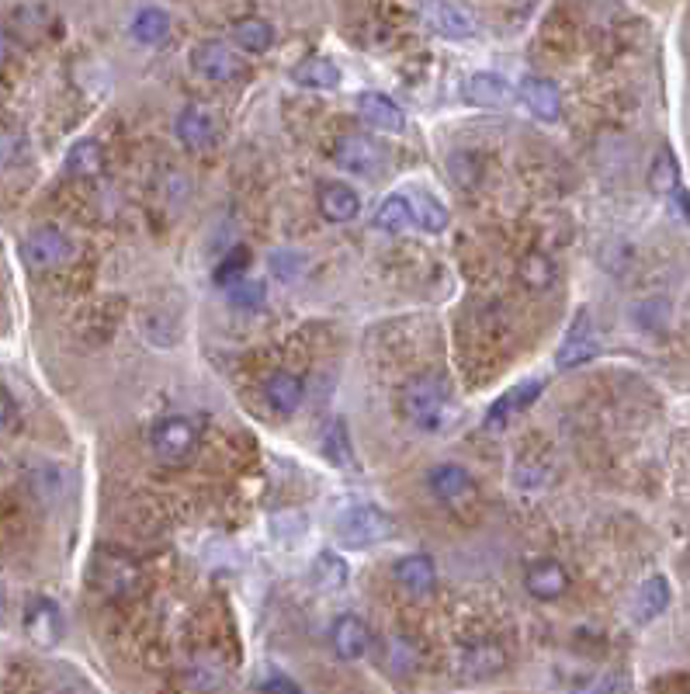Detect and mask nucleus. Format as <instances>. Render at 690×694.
<instances>
[{"label": "nucleus", "instance_id": "nucleus-1", "mask_svg": "<svg viewBox=\"0 0 690 694\" xmlns=\"http://www.w3.org/2000/svg\"><path fill=\"white\" fill-rule=\"evenodd\" d=\"M452 400V382L441 372H420L403 382L399 389V414H403L413 427L434 430L444 421V410Z\"/></svg>", "mask_w": 690, "mask_h": 694}, {"label": "nucleus", "instance_id": "nucleus-2", "mask_svg": "<svg viewBox=\"0 0 690 694\" xmlns=\"http://www.w3.org/2000/svg\"><path fill=\"white\" fill-rule=\"evenodd\" d=\"M333 531H337V541H344V546H350V549H368V546H382V541L392 538L396 520L382 507L358 504V507H347L337 517Z\"/></svg>", "mask_w": 690, "mask_h": 694}, {"label": "nucleus", "instance_id": "nucleus-3", "mask_svg": "<svg viewBox=\"0 0 690 694\" xmlns=\"http://www.w3.org/2000/svg\"><path fill=\"white\" fill-rule=\"evenodd\" d=\"M94 587L108 597H125L140 587V580H143V570H140V562L125 556L122 549H101L94 556Z\"/></svg>", "mask_w": 690, "mask_h": 694}, {"label": "nucleus", "instance_id": "nucleus-4", "mask_svg": "<svg viewBox=\"0 0 690 694\" xmlns=\"http://www.w3.org/2000/svg\"><path fill=\"white\" fill-rule=\"evenodd\" d=\"M194 441H198L194 424L185 421V417H167V421H160L157 427H153V434H149V445H153V451H157V459L164 466L185 462L188 455L194 451Z\"/></svg>", "mask_w": 690, "mask_h": 694}, {"label": "nucleus", "instance_id": "nucleus-5", "mask_svg": "<svg viewBox=\"0 0 690 694\" xmlns=\"http://www.w3.org/2000/svg\"><path fill=\"white\" fill-rule=\"evenodd\" d=\"M70 254H74V240L59 226H38L25 240V260L35 271L59 268L70 260Z\"/></svg>", "mask_w": 690, "mask_h": 694}, {"label": "nucleus", "instance_id": "nucleus-6", "mask_svg": "<svg viewBox=\"0 0 690 694\" xmlns=\"http://www.w3.org/2000/svg\"><path fill=\"white\" fill-rule=\"evenodd\" d=\"M191 67L202 74L212 83H226L233 77H240V56L226 46L222 38H205L191 49Z\"/></svg>", "mask_w": 690, "mask_h": 694}, {"label": "nucleus", "instance_id": "nucleus-7", "mask_svg": "<svg viewBox=\"0 0 690 694\" xmlns=\"http://www.w3.org/2000/svg\"><path fill=\"white\" fill-rule=\"evenodd\" d=\"M219 136H222L219 119L202 104L185 108L181 119H177V139H181L191 154H205V149L219 146Z\"/></svg>", "mask_w": 690, "mask_h": 694}, {"label": "nucleus", "instance_id": "nucleus-8", "mask_svg": "<svg viewBox=\"0 0 690 694\" xmlns=\"http://www.w3.org/2000/svg\"><path fill=\"white\" fill-rule=\"evenodd\" d=\"M333 160H337L350 174L371 178V174L382 170L386 154H382V146H378L375 139H368V136H344L337 146H333Z\"/></svg>", "mask_w": 690, "mask_h": 694}, {"label": "nucleus", "instance_id": "nucleus-9", "mask_svg": "<svg viewBox=\"0 0 690 694\" xmlns=\"http://www.w3.org/2000/svg\"><path fill=\"white\" fill-rule=\"evenodd\" d=\"M461 98L486 112H500L510 101H518V87H510L500 74H472L461 83Z\"/></svg>", "mask_w": 690, "mask_h": 694}, {"label": "nucleus", "instance_id": "nucleus-10", "mask_svg": "<svg viewBox=\"0 0 690 694\" xmlns=\"http://www.w3.org/2000/svg\"><path fill=\"white\" fill-rule=\"evenodd\" d=\"M518 101L542 122H559V115H563L559 87H555L552 80H545V77H524L521 87H518Z\"/></svg>", "mask_w": 690, "mask_h": 694}, {"label": "nucleus", "instance_id": "nucleus-11", "mask_svg": "<svg viewBox=\"0 0 690 694\" xmlns=\"http://www.w3.org/2000/svg\"><path fill=\"white\" fill-rule=\"evenodd\" d=\"M458 667L469 681H486V678H497L507 667V653H503V646L493 642V639H476L461 649Z\"/></svg>", "mask_w": 690, "mask_h": 694}, {"label": "nucleus", "instance_id": "nucleus-12", "mask_svg": "<svg viewBox=\"0 0 690 694\" xmlns=\"http://www.w3.org/2000/svg\"><path fill=\"white\" fill-rule=\"evenodd\" d=\"M524 587H527L531 597H538V601H559V597L569 594V570L555 559L531 562L527 573H524Z\"/></svg>", "mask_w": 690, "mask_h": 694}, {"label": "nucleus", "instance_id": "nucleus-13", "mask_svg": "<svg viewBox=\"0 0 690 694\" xmlns=\"http://www.w3.org/2000/svg\"><path fill=\"white\" fill-rule=\"evenodd\" d=\"M542 389H545V385H542L538 379L514 385L507 396H500L493 406H489V414H486V430H503L510 421H514L518 414H524V410L542 396Z\"/></svg>", "mask_w": 690, "mask_h": 694}, {"label": "nucleus", "instance_id": "nucleus-14", "mask_svg": "<svg viewBox=\"0 0 690 694\" xmlns=\"http://www.w3.org/2000/svg\"><path fill=\"white\" fill-rule=\"evenodd\" d=\"M330 639H333V649H337V657L350 663V660H361L368 653L371 628L358 615H341L330 628Z\"/></svg>", "mask_w": 690, "mask_h": 694}, {"label": "nucleus", "instance_id": "nucleus-15", "mask_svg": "<svg viewBox=\"0 0 690 694\" xmlns=\"http://www.w3.org/2000/svg\"><path fill=\"white\" fill-rule=\"evenodd\" d=\"M25 636H29L35 646H53V642L63 636V615H59L56 601H49V597H35V601L29 604V612H25Z\"/></svg>", "mask_w": 690, "mask_h": 694}, {"label": "nucleus", "instance_id": "nucleus-16", "mask_svg": "<svg viewBox=\"0 0 690 694\" xmlns=\"http://www.w3.org/2000/svg\"><path fill=\"white\" fill-rule=\"evenodd\" d=\"M316 205L323 212V220H330V223H350L354 215L361 212L358 191H354L350 184H344V181H326V184H320Z\"/></svg>", "mask_w": 690, "mask_h": 694}, {"label": "nucleus", "instance_id": "nucleus-17", "mask_svg": "<svg viewBox=\"0 0 690 694\" xmlns=\"http://www.w3.org/2000/svg\"><path fill=\"white\" fill-rule=\"evenodd\" d=\"M396 583L410 597H427L437 587V570L431 556H403L396 562Z\"/></svg>", "mask_w": 690, "mask_h": 694}, {"label": "nucleus", "instance_id": "nucleus-18", "mask_svg": "<svg viewBox=\"0 0 690 694\" xmlns=\"http://www.w3.org/2000/svg\"><path fill=\"white\" fill-rule=\"evenodd\" d=\"M358 112H361V119L371 128H382V133H403V128H407L403 108H399L392 98L378 94V91H368V94L358 98Z\"/></svg>", "mask_w": 690, "mask_h": 694}, {"label": "nucleus", "instance_id": "nucleus-19", "mask_svg": "<svg viewBox=\"0 0 690 694\" xmlns=\"http://www.w3.org/2000/svg\"><path fill=\"white\" fill-rule=\"evenodd\" d=\"M420 14L427 18V25L444 35V38H465V35H472L476 29V18L465 11L461 4H424L420 8Z\"/></svg>", "mask_w": 690, "mask_h": 694}, {"label": "nucleus", "instance_id": "nucleus-20", "mask_svg": "<svg viewBox=\"0 0 690 694\" xmlns=\"http://www.w3.org/2000/svg\"><path fill=\"white\" fill-rule=\"evenodd\" d=\"M583 323H590V316H587V313L576 316V327L569 331L566 344L559 347V355H555V365H559L563 372H569V368H580V365L593 361V358H597V351H600L597 340H593V334H590V327L583 331Z\"/></svg>", "mask_w": 690, "mask_h": 694}, {"label": "nucleus", "instance_id": "nucleus-21", "mask_svg": "<svg viewBox=\"0 0 690 694\" xmlns=\"http://www.w3.org/2000/svg\"><path fill=\"white\" fill-rule=\"evenodd\" d=\"M302 396H305V385H302V379L292 376V372H275L271 379L264 382V400H267V406H271L275 414H281V417H288L292 410H299Z\"/></svg>", "mask_w": 690, "mask_h": 694}, {"label": "nucleus", "instance_id": "nucleus-22", "mask_svg": "<svg viewBox=\"0 0 690 694\" xmlns=\"http://www.w3.org/2000/svg\"><path fill=\"white\" fill-rule=\"evenodd\" d=\"M427 483H431L434 496H441L444 504H455V501H461V496L472 490V475H469V469L458 466V462H441V466L431 469Z\"/></svg>", "mask_w": 690, "mask_h": 694}, {"label": "nucleus", "instance_id": "nucleus-23", "mask_svg": "<svg viewBox=\"0 0 690 694\" xmlns=\"http://www.w3.org/2000/svg\"><path fill=\"white\" fill-rule=\"evenodd\" d=\"M420 663V649L407 633H389L382 639V667L392 678H410Z\"/></svg>", "mask_w": 690, "mask_h": 694}, {"label": "nucleus", "instance_id": "nucleus-24", "mask_svg": "<svg viewBox=\"0 0 690 694\" xmlns=\"http://www.w3.org/2000/svg\"><path fill=\"white\" fill-rule=\"evenodd\" d=\"M292 80L299 87H316V91H330V87L341 83V70L337 63H330L323 56H305L292 67Z\"/></svg>", "mask_w": 690, "mask_h": 694}, {"label": "nucleus", "instance_id": "nucleus-25", "mask_svg": "<svg viewBox=\"0 0 690 694\" xmlns=\"http://www.w3.org/2000/svg\"><path fill=\"white\" fill-rule=\"evenodd\" d=\"M101 167H104V149L98 139H80L66 154V170L74 178H94V174H101Z\"/></svg>", "mask_w": 690, "mask_h": 694}, {"label": "nucleus", "instance_id": "nucleus-26", "mask_svg": "<svg viewBox=\"0 0 690 694\" xmlns=\"http://www.w3.org/2000/svg\"><path fill=\"white\" fill-rule=\"evenodd\" d=\"M320 441H323V455L333 466H344V469L358 466V462H354V451H350V441H347V427H344L341 417H333V421L323 424Z\"/></svg>", "mask_w": 690, "mask_h": 694}, {"label": "nucleus", "instance_id": "nucleus-27", "mask_svg": "<svg viewBox=\"0 0 690 694\" xmlns=\"http://www.w3.org/2000/svg\"><path fill=\"white\" fill-rule=\"evenodd\" d=\"M132 35L143 46H160V42L170 35V18L160 8H140L136 18H132Z\"/></svg>", "mask_w": 690, "mask_h": 694}, {"label": "nucleus", "instance_id": "nucleus-28", "mask_svg": "<svg viewBox=\"0 0 690 694\" xmlns=\"http://www.w3.org/2000/svg\"><path fill=\"white\" fill-rule=\"evenodd\" d=\"M375 226L382 230V233H403V230L416 226L413 205L403 199V194H392V199H386L382 205H378V212H375Z\"/></svg>", "mask_w": 690, "mask_h": 694}, {"label": "nucleus", "instance_id": "nucleus-29", "mask_svg": "<svg viewBox=\"0 0 690 694\" xmlns=\"http://www.w3.org/2000/svg\"><path fill=\"white\" fill-rule=\"evenodd\" d=\"M670 583H666V577H649L642 583V591H638V618L642 622H649L656 615H663L666 607H670Z\"/></svg>", "mask_w": 690, "mask_h": 694}, {"label": "nucleus", "instance_id": "nucleus-30", "mask_svg": "<svg viewBox=\"0 0 690 694\" xmlns=\"http://www.w3.org/2000/svg\"><path fill=\"white\" fill-rule=\"evenodd\" d=\"M236 42L247 53H267V49L275 46L271 21H264V18H243V21H236Z\"/></svg>", "mask_w": 690, "mask_h": 694}, {"label": "nucleus", "instance_id": "nucleus-31", "mask_svg": "<svg viewBox=\"0 0 690 694\" xmlns=\"http://www.w3.org/2000/svg\"><path fill=\"white\" fill-rule=\"evenodd\" d=\"M347 562L337 552H320L313 562V583L320 591H341L347 583Z\"/></svg>", "mask_w": 690, "mask_h": 694}, {"label": "nucleus", "instance_id": "nucleus-32", "mask_svg": "<svg viewBox=\"0 0 690 694\" xmlns=\"http://www.w3.org/2000/svg\"><path fill=\"white\" fill-rule=\"evenodd\" d=\"M448 178L458 191H472L482 181V160L469 149H458V154L448 157Z\"/></svg>", "mask_w": 690, "mask_h": 694}, {"label": "nucleus", "instance_id": "nucleus-33", "mask_svg": "<svg viewBox=\"0 0 690 694\" xmlns=\"http://www.w3.org/2000/svg\"><path fill=\"white\" fill-rule=\"evenodd\" d=\"M518 275H521V281H524V289L542 292V289H548L552 281H555V265H552V257H545V254L534 250V254H527V257L521 260Z\"/></svg>", "mask_w": 690, "mask_h": 694}, {"label": "nucleus", "instance_id": "nucleus-34", "mask_svg": "<svg viewBox=\"0 0 690 694\" xmlns=\"http://www.w3.org/2000/svg\"><path fill=\"white\" fill-rule=\"evenodd\" d=\"M413 215H416L420 230H427V233H444V230H448V209H444L431 191H420L416 194Z\"/></svg>", "mask_w": 690, "mask_h": 694}, {"label": "nucleus", "instance_id": "nucleus-35", "mask_svg": "<svg viewBox=\"0 0 690 694\" xmlns=\"http://www.w3.org/2000/svg\"><path fill=\"white\" fill-rule=\"evenodd\" d=\"M25 160H29V139H25V133L0 125V170L21 167Z\"/></svg>", "mask_w": 690, "mask_h": 694}, {"label": "nucleus", "instance_id": "nucleus-36", "mask_svg": "<svg viewBox=\"0 0 690 694\" xmlns=\"http://www.w3.org/2000/svg\"><path fill=\"white\" fill-rule=\"evenodd\" d=\"M247 268H251V250H247V247H236V250H230L226 257L219 260L215 281H219V286H230V289H233L236 281H243Z\"/></svg>", "mask_w": 690, "mask_h": 694}, {"label": "nucleus", "instance_id": "nucleus-37", "mask_svg": "<svg viewBox=\"0 0 690 694\" xmlns=\"http://www.w3.org/2000/svg\"><path fill=\"white\" fill-rule=\"evenodd\" d=\"M264 281L260 278H243V281H236V286L230 289V302L236 310H243V313H257L260 306H264Z\"/></svg>", "mask_w": 690, "mask_h": 694}, {"label": "nucleus", "instance_id": "nucleus-38", "mask_svg": "<svg viewBox=\"0 0 690 694\" xmlns=\"http://www.w3.org/2000/svg\"><path fill=\"white\" fill-rule=\"evenodd\" d=\"M649 184L659 191V194H674L680 188L677 181V164H674V154L670 149H663V154L656 157L653 170H649Z\"/></svg>", "mask_w": 690, "mask_h": 694}, {"label": "nucleus", "instance_id": "nucleus-39", "mask_svg": "<svg viewBox=\"0 0 690 694\" xmlns=\"http://www.w3.org/2000/svg\"><path fill=\"white\" fill-rule=\"evenodd\" d=\"M14 21H18V29L25 35H38V32H46V25H49V11L42 4H25V8H14Z\"/></svg>", "mask_w": 690, "mask_h": 694}, {"label": "nucleus", "instance_id": "nucleus-40", "mask_svg": "<svg viewBox=\"0 0 690 694\" xmlns=\"http://www.w3.org/2000/svg\"><path fill=\"white\" fill-rule=\"evenodd\" d=\"M188 681H191V687H215L222 681V670L205 660H194L188 670Z\"/></svg>", "mask_w": 690, "mask_h": 694}, {"label": "nucleus", "instance_id": "nucleus-41", "mask_svg": "<svg viewBox=\"0 0 690 694\" xmlns=\"http://www.w3.org/2000/svg\"><path fill=\"white\" fill-rule=\"evenodd\" d=\"M14 421H18V403H14V396L8 393V389L0 385V434L11 430Z\"/></svg>", "mask_w": 690, "mask_h": 694}, {"label": "nucleus", "instance_id": "nucleus-42", "mask_svg": "<svg viewBox=\"0 0 690 694\" xmlns=\"http://www.w3.org/2000/svg\"><path fill=\"white\" fill-rule=\"evenodd\" d=\"M260 691H264V694H302L299 684H296V681H288L285 674H275L271 681H264Z\"/></svg>", "mask_w": 690, "mask_h": 694}, {"label": "nucleus", "instance_id": "nucleus-43", "mask_svg": "<svg viewBox=\"0 0 690 694\" xmlns=\"http://www.w3.org/2000/svg\"><path fill=\"white\" fill-rule=\"evenodd\" d=\"M572 694H614V684H611V678H597V681L583 684L580 691H572Z\"/></svg>", "mask_w": 690, "mask_h": 694}, {"label": "nucleus", "instance_id": "nucleus-44", "mask_svg": "<svg viewBox=\"0 0 690 694\" xmlns=\"http://www.w3.org/2000/svg\"><path fill=\"white\" fill-rule=\"evenodd\" d=\"M8 56H11V35H8L4 25H0V67L8 63Z\"/></svg>", "mask_w": 690, "mask_h": 694}, {"label": "nucleus", "instance_id": "nucleus-45", "mask_svg": "<svg viewBox=\"0 0 690 694\" xmlns=\"http://www.w3.org/2000/svg\"><path fill=\"white\" fill-rule=\"evenodd\" d=\"M674 199H677V205L687 212V223H690V194H687V188H677V191H674Z\"/></svg>", "mask_w": 690, "mask_h": 694}, {"label": "nucleus", "instance_id": "nucleus-46", "mask_svg": "<svg viewBox=\"0 0 690 694\" xmlns=\"http://www.w3.org/2000/svg\"><path fill=\"white\" fill-rule=\"evenodd\" d=\"M0 618H4V587H0Z\"/></svg>", "mask_w": 690, "mask_h": 694}]
</instances>
